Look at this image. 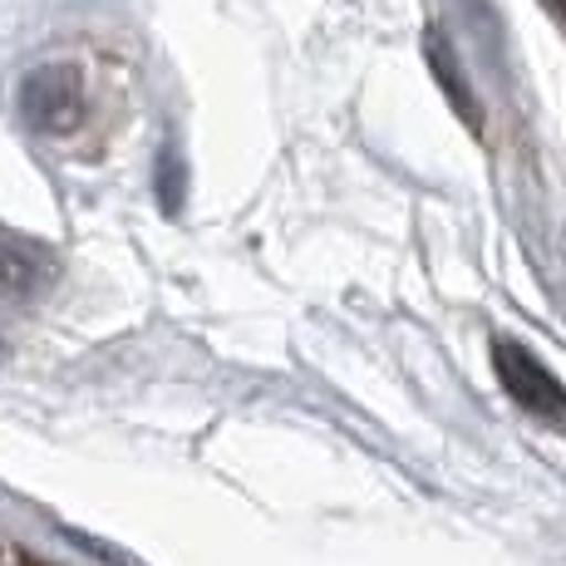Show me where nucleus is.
Masks as SVG:
<instances>
[{
	"instance_id": "4",
	"label": "nucleus",
	"mask_w": 566,
	"mask_h": 566,
	"mask_svg": "<svg viewBox=\"0 0 566 566\" xmlns=\"http://www.w3.org/2000/svg\"><path fill=\"white\" fill-rule=\"evenodd\" d=\"M25 566H40V562H25Z\"/></svg>"
},
{
	"instance_id": "3",
	"label": "nucleus",
	"mask_w": 566,
	"mask_h": 566,
	"mask_svg": "<svg viewBox=\"0 0 566 566\" xmlns=\"http://www.w3.org/2000/svg\"><path fill=\"white\" fill-rule=\"evenodd\" d=\"M50 276H54L50 252H40L35 242L0 227V296H35Z\"/></svg>"
},
{
	"instance_id": "2",
	"label": "nucleus",
	"mask_w": 566,
	"mask_h": 566,
	"mask_svg": "<svg viewBox=\"0 0 566 566\" xmlns=\"http://www.w3.org/2000/svg\"><path fill=\"white\" fill-rule=\"evenodd\" d=\"M493 369H497L503 389L517 399L522 409L542 413V419H566V389L557 385V375H552V369L542 365L522 340L497 335L493 340Z\"/></svg>"
},
{
	"instance_id": "1",
	"label": "nucleus",
	"mask_w": 566,
	"mask_h": 566,
	"mask_svg": "<svg viewBox=\"0 0 566 566\" xmlns=\"http://www.w3.org/2000/svg\"><path fill=\"white\" fill-rule=\"evenodd\" d=\"M20 118L35 134H70L84 118V74L80 64H40L20 80Z\"/></svg>"
}]
</instances>
